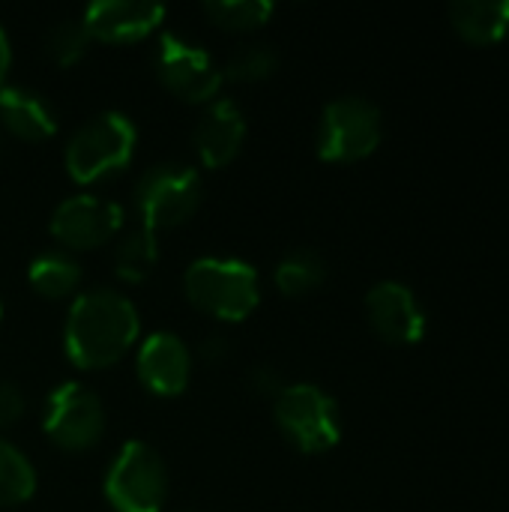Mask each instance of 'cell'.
I'll return each instance as SVG.
<instances>
[{
	"label": "cell",
	"mask_w": 509,
	"mask_h": 512,
	"mask_svg": "<svg viewBox=\"0 0 509 512\" xmlns=\"http://www.w3.org/2000/svg\"><path fill=\"white\" fill-rule=\"evenodd\" d=\"M327 279V264L318 252L312 249H291L288 255L279 258L273 270V282L282 294L288 297H303L321 288Z\"/></svg>",
	"instance_id": "e0dca14e"
},
{
	"label": "cell",
	"mask_w": 509,
	"mask_h": 512,
	"mask_svg": "<svg viewBox=\"0 0 509 512\" xmlns=\"http://www.w3.org/2000/svg\"><path fill=\"white\" fill-rule=\"evenodd\" d=\"M135 123L120 111H99L66 141V171L78 183H96L123 171L135 156Z\"/></svg>",
	"instance_id": "3957f363"
},
{
	"label": "cell",
	"mask_w": 509,
	"mask_h": 512,
	"mask_svg": "<svg viewBox=\"0 0 509 512\" xmlns=\"http://www.w3.org/2000/svg\"><path fill=\"white\" fill-rule=\"evenodd\" d=\"M105 495L117 512H162L168 498V468L162 456L144 441L123 444L105 474Z\"/></svg>",
	"instance_id": "8992f818"
},
{
	"label": "cell",
	"mask_w": 509,
	"mask_h": 512,
	"mask_svg": "<svg viewBox=\"0 0 509 512\" xmlns=\"http://www.w3.org/2000/svg\"><path fill=\"white\" fill-rule=\"evenodd\" d=\"M0 120L12 135L24 141H42L54 135L57 129L54 108L36 90L18 87V84L0 87Z\"/></svg>",
	"instance_id": "9a60e30c"
},
{
	"label": "cell",
	"mask_w": 509,
	"mask_h": 512,
	"mask_svg": "<svg viewBox=\"0 0 509 512\" xmlns=\"http://www.w3.org/2000/svg\"><path fill=\"white\" fill-rule=\"evenodd\" d=\"M9 60H12L9 39H6V33H3V27H0V87H3V78H6V72H9Z\"/></svg>",
	"instance_id": "4316f807"
},
{
	"label": "cell",
	"mask_w": 509,
	"mask_h": 512,
	"mask_svg": "<svg viewBox=\"0 0 509 512\" xmlns=\"http://www.w3.org/2000/svg\"><path fill=\"white\" fill-rule=\"evenodd\" d=\"M249 384H252V390H258L261 396H279V390L285 387L282 381H279V372L276 369H270V366H255L252 369V375H249Z\"/></svg>",
	"instance_id": "484cf974"
},
{
	"label": "cell",
	"mask_w": 509,
	"mask_h": 512,
	"mask_svg": "<svg viewBox=\"0 0 509 512\" xmlns=\"http://www.w3.org/2000/svg\"><path fill=\"white\" fill-rule=\"evenodd\" d=\"M0 315H3V306H0Z\"/></svg>",
	"instance_id": "f1b7e54d"
},
{
	"label": "cell",
	"mask_w": 509,
	"mask_h": 512,
	"mask_svg": "<svg viewBox=\"0 0 509 512\" xmlns=\"http://www.w3.org/2000/svg\"><path fill=\"white\" fill-rule=\"evenodd\" d=\"M231 354V342L222 336V333H207L201 342H198V357L204 363H225Z\"/></svg>",
	"instance_id": "d4e9b609"
},
{
	"label": "cell",
	"mask_w": 509,
	"mask_h": 512,
	"mask_svg": "<svg viewBox=\"0 0 509 512\" xmlns=\"http://www.w3.org/2000/svg\"><path fill=\"white\" fill-rule=\"evenodd\" d=\"M90 42H93V36H90V30H87V24H84L81 15L78 18H63L48 33V54L60 66H69V63H75V60L84 57V51H87Z\"/></svg>",
	"instance_id": "603a6c76"
},
{
	"label": "cell",
	"mask_w": 509,
	"mask_h": 512,
	"mask_svg": "<svg viewBox=\"0 0 509 512\" xmlns=\"http://www.w3.org/2000/svg\"><path fill=\"white\" fill-rule=\"evenodd\" d=\"M156 72L168 90L186 102H207L219 93L225 75L213 54L177 33H165L156 48Z\"/></svg>",
	"instance_id": "9c48e42d"
},
{
	"label": "cell",
	"mask_w": 509,
	"mask_h": 512,
	"mask_svg": "<svg viewBox=\"0 0 509 512\" xmlns=\"http://www.w3.org/2000/svg\"><path fill=\"white\" fill-rule=\"evenodd\" d=\"M276 69H279V54H276V48H273V45H264V42H252V45L237 48V51L228 57L222 75L231 78V81L249 84V81H264V78H270Z\"/></svg>",
	"instance_id": "7402d4cb"
},
{
	"label": "cell",
	"mask_w": 509,
	"mask_h": 512,
	"mask_svg": "<svg viewBox=\"0 0 509 512\" xmlns=\"http://www.w3.org/2000/svg\"><path fill=\"white\" fill-rule=\"evenodd\" d=\"M450 21L468 42H501L509 30V0H456Z\"/></svg>",
	"instance_id": "2e32d148"
},
{
	"label": "cell",
	"mask_w": 509,
	"mask_h": 512,
	"mask_svg": "<svg viewBox=\"0 0 509 512\" xmlns=\"http://www.w3.org/2000/svg\"><path fill=\"white\" fill-rule=\"evenodd\" d=\"M381 144V111L366 96L333 99L318 126V156L327 162H357Z\"/></svg>",
	"instance_id": "52a82bcc"
},
{
	"label": "cell",
	"mask_w": 509,
	"mask_h": 512,
	"mask_svg": "<svg viewBox=\"0 0 509 512\" xmlns=\"http://www.w3.org/2000/svg\"><path fill=\"white\" fill-rule=\"evenodd\" d=\"M123 225V210L111 198L69 195L51 216V234L66 249H93L111 240Z\"/></svg>",
	"instance_id": "30bf717a"
},
{
	"label": "cell",
	"mask_w": 509,
	"mask_h": 512,
	"mask_svg": "<svg viewBox=\"0 0 509 512\" xmlns=\"http://www.w3.org/2000/svg\"><path fill=\"white\" fill-rule=\"evenodd\" d=\"M204 12L213 24L225 30H252L270 21L273 3L270 0H207Z\"/></svg>",
	"instance_id": "44dd1931"
},
{
	"label": "cell",
	"mask_w": 509,
	"mask_h": 512,
	"mask_svg": "<svg viewBox=\"0 0 509 512\" xmlns=\"http://www.w3.org/2000/svg\"><path fill=\"white\" fill-rule=\"evenodd\" d=\"M366 312L375 333L393 345H414L426 336V312L402 282H378L366 294Z\"/></svg>",
	"instance_id": "8fae6325"
},
{
	"label": "cell",
	"mask_w": 509,
	"mask_h": 512,
	"mask_svg": "<svg viewBox=\"0 0 509 512\" xmlns=\"http://www.w3.org/2000/svg\"><path fill=\"white\" fill-rule=\"evenodd\" d=\"M138 378L159 396H177L186 390L192 375V351L177 333H153L141 342L135 360Z\"/></svg>",
	"instance_id": "7c38bea8"
},
{
	"label": "cell",
	"mask_w": 509,
	"mask_h": 512,
	"mask_svg": "<svg viewBox=\"0 0 509 512\" xmlns=\"http://www.w3.org/2000/svg\"><path fill=\"white\" fill-rule=\"evenodd\" d=\"M201 204V177L183 162H159L147 168L135 183V207L141 225L150 231L174 228L186 222Z\"/></svg>",
	"instance_id": "5b68a950"
},
{
	"label": "cell",
	"mask_w": 509,
	"mask_h": 512,
	"mask_svg": "<svg viewBox=\"0 0 509 512\" xmlns=\"http://www.w3.org/2000/svg\"><path fill=\"white\" fill-rule=\"evenodd\" d=\"M81 18L93 39L135 42L162 24L165 6L153 0H93Z\"/></svg>",
	"instance_id": "4fadbf2b"
},
{
	"label": "cell",
	"mask_w": 509,
	"mask_h": 512,
	"mask_svg": "<svg viewBox=\"0 0 509 512\" xmlns=\"http://www.w3.org/2000/svg\"><path fill=\"white\" fill-rule=\"evenodd\" d=\"M243 138H246V117L234 99H213L192 129L195 150L210 168L228 165L240 153Z\"/></svg>",
	"instance_id": "5bb4252c"
},
{
	"label": "cell",
	"mask_w": 509,
	"mask_h": 512,
	"mask_svg": "<svg viewBox=\"0 0 509 512\" xmlns=\"http://www.w3.org/2000/svg\"><path fill=\"white\" fill-rule=\"evenodd\" d=\"M24 414V396L12 381H0V429L12 426Z\"/></svg>",
	"instance_id": "cb8c5ba5"
},
{
	"label": "cell",
	"mask_w": 509,
	"mask_h": 512,
	"mask_svg": "<svg viewBox=\"0 0 509 512\" xmlns=\"http://www.w3.org/2000/svg\"><path fill=\"white\" fill-rule=\"evenodd\" d=\"M36 489V471L30 459L9 441L0 438V507L21 504Z\"/></svg>",
	"instance_id": "ffe728a7"
},
{
	"label": "cell",
	"mask_w": 509,
	"mask_h": 512,
	"mask_svg": "<svg viewBox=\"0 0 509 512\" xmlns=\"http://www.w3.org/2000/svg\"><path fill=\"white\" fill-rule=\"evenodd\" d=\"M156 258H159L156 231L138 225L120 237V243L114 249V273L126 282H144L150 276V270L156 267Z\"/></svg>",
	"instance_id": "d6986e66"
},
{
	"label": "cell",
	"mask_w": 509,
	"mask_h": 512,
	"mask_svg": "<svg viewBox=\"0 0 509 512\" xmlns=\"http://www.w3.org/2000/svg\"><path fill=\"white\" fill-rule=\"evenodd\" d=\"M177 512H192V510H177Z\"/></svg>",
	"instance_id": "83f0119b"
},
{
	"label": "cell",
	"mask_w": 509,
	"mask_h": 512,
	"mask_svg": "<svg viewBox=\"0 0 509 512\" xmlns=\"http://www.w3.org/2000/svg\"><path fill=\"white\" fill-rule=\"evenodd\" d=\"M282 435L303 453H324L339 444L342 420L336 402L315 384H288L273 399Z\"/></svg>",
	"instance_id": "277c9868"
},
{
	"label": "cell",
	"mask_w": 509,
	"mask_h": 512,
	"mask_svg": "<svg viewBox=\"0 0 509 512\" xmlns=\"http://www.w3.org/2000/svg\"><path fill=\"white\" fill-rule=\"evenodd\" d=\"M42 429L57 447L81 453L99 444L105 432V408L90 387L63 381L45 399Z\"/></svg>",
	"instance_id": "ba28073f"
},
{
	"label": "cell",
	"mask_w": 509,
	"mask_h": 512,
	"mask_svg": "<svg viewBox=\"0 0 509 512\" xmlns=\"http://www.w3.org/2000/svg\"><path fill=\"white\" fill-rule=\"evenodd\" d=\"M189 303L219 321H243L261 300L258 270L237 258H198L183 273Z\"/></svg>",
	"instance_id": "7a4b0ae2"
},
{
	"label": "cell",
	"mask_w": 509,
	"mask_h": 512,
	"mask_svg": "<svg viewBox=\"0 0 509 512\" xmlns=\"http://www.w3.org/2000/svg\"><path fill=\"white\" fill-rule=\"evenodd\" d=\"M81 282V267L69 252L60 249H48L42 255L33 258L30 264V285L42 294V297H69Z\"/></svg>",
	"instance_id": "ac0fdd59"
},
{
	"label": "cell",
	"mask_w": 509,
	"mask_h": 512,
	"mask_svg": "<svg viewBox=\"0 0 509 512\" xmlns=\"http://www.w3.org/2000/svg\"><path fill=\"white\" fill-rule=\"evenodd\" d=\"M141 321L135 303L114 288H90L75 297L63 327V345L75 366L105 369L117 363L138 339Z\"/></svg>",
	"instance_id": "6da1fadb"
}]
</instances>
